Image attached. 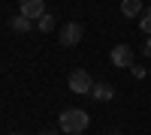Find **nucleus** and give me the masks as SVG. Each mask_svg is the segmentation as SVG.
<instances>
[{
	"label": "nucleus",
	"instance_id": "nucleus-1",
	"mask_svg": "<svg viewBox=\"0 0 151 135\" xmlns=\"http://www.w3.org/2000/svg\"><path fill=\"white\" fill-rule=\"evenodd\" d=\"M88 123H91V117L82 108H67L60 114V132H67V135H82L88 129Z\"/></svg>",
	"mask_w": 151,
	"mask_h": 135
},
{
	"label": "nucleus",
	"instance_id": "nucleus-2",
	"mask_svg": "<svg viewBox=\"0 0 151 135\" xmlns=\"http://www.w3.org/2000/svg\"><path fill=\"white\" fill-rule=\"evenodd\" d=\"M67 84H70V90H73V93H91L94 78L88 75V69H73V72H70V78H67Z\"/></svg>",
	"mask_w": 151,
	"mask_h": 135
},
{
	"label": "nucleus",
	"instance_id": "nucleus-3",
	"mask_svg": "<svg viewBox=\"0 0 151 135\" xmlns=\"http://www.w3.org/2000/svg\"><path fill=\"white\" fill-rule=\"evenodd\" d=\"M82 36H85V27H82V24L79 21H67L64 24V27H60V45H79L82 42Z\"/></svg>",
	"mask_w": 151,
	"mask_h": 135
},
{
	"label": "nucleus",
	"instance_id": "nucleus-4",
	"mask_svg": "<svg viewBox=\"0 0 151 135\" xmlns=\"http://www.w3.org/2000/svg\"><path fill=\"white\" fill-rule=\"evenodd\" d=\"M109 60H112L118 69H130V66H133V48H130V45H115V48H112V54H109Z\"/></svg>",
	"mask_w": 151,
	"mask_h": 135
},
{
	"label": "nucleus",
	"instance_id": "nucleus-5",
	"mask_svg": "<svg viewBox=\"0 0 151 135\" xmlns=\"http://www.w3.org/2000/svg\"><path fill=\"white\" fill-rule=\"evenodd\" d=\"M21 15H27L30 21H40L45 15V3L42 0H21Z\"/></svg>",
	"mask_w": 151,
	"mask_h": 135
},
{
	"label": "nucleus",
	"instance_id": "nucleus-6",
	"mask_svg": "<svg viewBox=\"0 0 151 135\" xmlns=\"http://www.w3.org/2000/svg\"><path fill=\"white\" fill-rule=\"evenodd\" d=\"M91 96L97 102H109L112 96H115V90H112V84H103V81H94V87H91Z\"/></svg>",
	"mask_w": 151,
	"mask_h": 135
},
{
	"label": "nucleus",
	"instance_id": "nucleus-7",
	"mask_svg": "<svg viewBox=\"0 0 151 135\" xmlns=\"http://www.w3.org/2000/svg\"><path fill=\"white\" fill-rule=\"evenodd\" d=\"M121 12L127 18H136V15L145 12V6H142V0H121Z\"/></svg>",
	"mask_w": 151,
	"mask_h": 135
},
{
	"label": "nucleus",
	"instance_id": "nucleus-8",
	"mask_svg": "<svg viewBox=\"0 0 151 135\" xmlns=\"http://www.w3.org/2000/svg\"><path fill=\"white\" fill-rule=\"evenodd\" d=\"M12 30H15V33H27L30 30V18L27 15H15V18H12Z\"/></svg>",
	"mask_w": 151,
	"mask_h": 135
},
{
	"label": "nucleus",
	"instance_id": "nucleus-9",
	"mask_svg": "<svg viewBox=\"0 0 151 135\" xmlns=\"http://www.w3.org/2000/svg\"><path fill=\"white\" fill-rule=\"evenodd\" d=\"M40 30H42V33H52V30H55V18L48 15V12L40 18Z\"/></svg>",
	"mask_w": 151,
	"mask_h": 135
},
{
	"label": "nucleus",
	"instance_id": "nucleus-10",
	"mask_svg": "<svg viewBox=\"0 0 151 135\" xmlns=\"http://www.w3.org/2000/svg\"><path fill=\"white\" fill-rule=\"evenodd\" d=\"M139 18H142V21H139V27H142L145 33H151V6H145V12H142Z\"/></svg>",
	"mask_w": 151,
	"mask_h": 135
},
{
	"label": "nucleus",
	"instance_id": "nucleus-11",
	"mask_svg": "<svg viewBox=\"0 0 151 135\" xmlns=\"http://www.w3.org/2000/svg\"><path fill=\"white\" fill-rule=\"evenodd\" d=\"M130 69H133V75H136V78H145V69H142V66H130Z\"/></svg>",
	"mask_w": 151,
	"mask_h": 135
},
{
	"label": "nucleus",
	"instance_id": "nucleus-12",
	"mask_svg": "<svg viewBox=\"0 0 151 135\" xmlns=\"http://www.w3.org/2000/svg\"><path fill=\"white\" fill-rule=\"evenodd\" d=\"M142 54H145V57H151V39H148V42L142 45Z\"/></svg>",
	"mask_w": 151,
	"mask_h": 135
},
{
	"label": "nucleus",
	"instance_id": "nucleus-13",
	"mask_svg": "<svg viewBox=\"0 0 151 135\" xmlns=\"http://www.w3.org/2000/svg\"><path fill=\"white\" fill-rule=\"evenodd\" d=\"M42 135H60V132H55V129H45V132H42Z\"/></svg>",
	"mask_w": 151,
	"mask_h": 135
},
{
	"label": "nucleus",
	"instance_id": "nucleus-14",
	"mask_svg": "<svg viewBox=\"0 0 151 135\" xmlns=\"http://www.w3.org/2000/svg\"><path fill=\"white\" fill-rule=\"evenodd\" d=\"M15 135H21V132H15Z\"/></svg>",
	"mask_w": 151,
	"mask_h": 135
}]
</instances>
